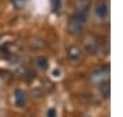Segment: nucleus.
<instances>
[{"instance_id": "423d86ee", "label": "nucleus", "mask_w": 123, "mask_h": 117, "mask_svg": "<svg viewBox=\"0 0 123 117\" xmlns=\"http://www.w3.org/2000/svg\"><path fill=\"white\" fill-rule=\"evenodd\" d=\"M14 101H15V105L22 108L26 105V101H27V95L23 90H17L15 94H14Z\"/></svg>"}, {"instance_id": "f257e3e1", "label": "nucleus", "mask_w": 123, "mask_h": 117, "mask_svg": "<svg viewBox=\"0 0 123 117\" xmlns=\"http://www.w3.org/2000/svg\"><path fill=\"white\" fill-rule=\"evenodd\" d=\"M86 22H88V8L86 7L78 8V11L71 17L67 23V30L73 36H78L84 32Z\"/></svg>"}, {"instance_id": "20e7f679", "label": "nucleus", "mask_w": 123, "mask_h": 117, "mask_svg": "<svg viewBox=\"0 0 123 117\" xmlns=\"http://www.w3.org/2000/svg\"><path fill=\"white\" fill-rule=\"evenodd\" d=\"M84 45H85V50L89 54H94L100 47V41L97 40L96 36H88L84 41Z\"/></svg>"}, {"instance_id": "0eeeda50", "label": "nucleus", "mask_w": 123, "mask_h": 117, "mask_svg": "<svg viewBox=\"0 0 123 117\" xmlns=\"http://www.w3.org/2000/svg\"><path fill=\"white\" fill-rule=\"evenodd\" d=\"M98 90H100V95L103 98H110L111 94V86H110V80L104 81V83H100L98 84Z\"/></svg>"}, {"instance_id": "39448f33", "label": "nucleus", "mask_w": 123, "mask_h": 117, "mask_svg": "<svg viewBox=\"0 0 123 117\" xmlns=\"http://www.w3.org/2000/svg\"><path fill=\"white\" fill-rule=\"evenodd\" d=\"M96 15H97V18L100 19V21H105V19L108 18V15H110L108 3H105V1L98 3V4L96 6Z\"/></svg>"}, {"instance_id": "6e6552de", "label": "nucleus", "mask_w": 123, "mask_h": 117, "mask_svg": "<svg viewBox=\"0 0 123 117\" xmlns=\"http://www.w3.org/2000/svg\"><path fill=\"white\" fill-rule=\"evenodd\" d=\"M36 63H37V66H38L40 69L48 68V59L45 58V57H38V58L36 59Z\"/></svg>"}, {"instance_id": "9b49d317", "label": "nucleus", "mask_w": 123, "mask_h": 117, "mask_svg": "<svg viewBox=\"0 0 123 117\" xmlns=\"http://www.w3.org/2000/svg\"><path fill=\"white\" fill-rule=\"evenodd\" d=\"M53 77H60V70L59 69H55L53 70Z\"/></svg>"}, {"instance_id": "1a4fd4ad", "label": "nucleus", "mask_w": 123, "mask_h": 117, "mask_svg": "<svg viewBox=\"0 0 123 117\" xmlns=\"http://www.w3.org/2000/svg\"><path fill=\"white\" fill-rule=\"evenodd\" d=\"M57 116V112L55 108H49L47 110V117H56Z\"/></svg>"}, {"instance_id": "7ed1b4c3", "label": "nucleus", "mask_w": 123, "mask_h": 117, "mask_svg": "<svg viewBox=\"0 0 123 117\" xmlns=\"http://www.w3.org/2000/svg\"><path fill=\"white\" fill-rule=\"evenodd\" d=\"M82 50L79 48L78 45H70L68 48H67V59H68V62L73 63V65H77L82 61Z\"/></svg>"}, {"instance_id": "9d476101", "label": "nucleus", "mask_w": 123, "mask_h": 117, "mask_svg": "<svg viewBox=\"0 0 123 117\" xmlns=\"http://www.w3.org/2000/svg\"><path fill=\"white\" fill-rule=\"evenodd\" d=\"M59 8H60V0H53V10L57 11Z\"/></svg>"}, {"instance_id": "f03ea898", "label": "nucleus", "mask_w": 123, "mask_h": 117, "mask_svg": "<svg viewBox=\"0 0 123 117\" xmlns=\"http://www.w3.org/2000/svg\"><path fill=\"white\" fill-rule=\"evenodd\" d=\"M108 79H110V66H107V65L105 66H98L89 73V80L94 84L104 83Z\"/></svg>"}]
</instances>
